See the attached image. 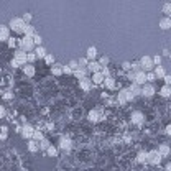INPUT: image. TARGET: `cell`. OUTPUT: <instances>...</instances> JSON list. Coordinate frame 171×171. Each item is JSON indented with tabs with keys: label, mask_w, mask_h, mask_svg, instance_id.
Here are the masks:
<instances>
[{
	"label": "cell",
	"mask_w": 171,
	"mask_h": 171,
	"mask_svg": "<svg viewBox=\"0 0 171 171\" xmlns=\"http://www.w3.org/2000/svg\"><path fill=\"white\" fill-rule=\"evenodd\" d=\"M25 25H26V23L21 20V16H15V18L10 20L8 28H10V30H13V33H23Z\"/></svg>",
	"instance_id": "obj_1"
},
{
	"label": "cell",
	"mask_w": 171,
	"mask_h": 171,
	"mask_svg": "<svg viewBox=\"0 0 171 171\" xmlns=\"http://www.w3.org/2000/svg\"><path fill=\"white\" fill-rule=\"evenodd\" d=\"M127 76H128V79H130V81H132V82H133V79H135V72H132V71H128V74H127Z\"/></svg>",
	"instance_id": "obj_53"
},
{
	"label": "cell",
	"mask_w": 171,
	"mask_h": 171,
	"mask_svg": "<svg viewBox=\"0 0 171 171\" xmlns=\"http://www.w3.org/2000/svg\"><path fill=\"white\" fill-rule=\"evenodd\" d=\"M102 84H104L107 89H113V87H115V79H113L112 76L104 77V82H102Z\"/></svg>",
	"instance_id": "obj_26"
},
{
	"label": "cell",
	"mask_w": 171,
	"mask_h": 171,
	"mask_svg": "<svg viewBox=\"0 0 171 171\" xmlns=\"http://www.w3.org/2000/svg\"><path fill=\"white\" fill-rule=\"evenodd\" d=\"M132 72H138V71H141V66H140V62L136 61V62H132V69H130Z\"/></svg>",
	"instance_id": "obj_43"
},
{
	"label": "cell",
	"mask_w": 171,
	"mask_h": 171,
	"mask_svg": "<svg viewBox=\"0 0 171 171\" xmlns=\"http://www.w3.org/2000/svg\"><path fill=\"white\" fill-rule=\"evenodd\" d=\"M7 43H8V46H10V48H15V46H16L15 38H8V39H7Z\"/></svg>",
	"instance_id": "obj_47"
},
{
	"label": "cell",
	"mask_w": 171,
	"mask_h": 171,
	"mask_svg": "<svg viewBox=\"0 0 171 171\" xmlns=\"http://www.w3.org/2000/svg\"><path fill=\"white\" fill-rule=\"evenodd\" d=\"M18 46H20L21 51H25V53H30V51L35 49V43H33V38L23 36V38H21L20 41H18Z\"/></svg>",
	"instance_id": "obj_2"
},
{
	"label": "cell",
	"mask_w": 171,
	"mask_h": 171,
	"mask_svg": "<svg viewBox=\"0 0 171 171\" xmlns=\"http://www.w3.org/2000/svg\"><path fill=\"white\" fill-rule=\"evenodd\" d=\"M122 67H123L125 71H130V69H132V62H128V61H123Z\"/></svg>",
	"instance_id": "obj_46"
},
{
	"label": "cell",
	"mask_w": 171,
	"mask_h": 171,
	"mask_svg": "<svg viewBox=\"0 0 171 171\" xmlns=\"http://www.w3.org/2000/svg\"><path fill=\"white\" fill-rule=\"evenodd\" d=\"M7 138V127H2V133H0V140Z\"/></svg>",
	"instance_id": "obj_50"
},
{
	"label": "cell",
	"mask_w": 171,
	"mask_h": 171,
	"mask_svg": "<svg viewBox=\"0 0 171 171\" xmlns=\"http://www.w3.org/2000/svg\"><path fill=\"white\" fill-rule=\"evenodd\" d=\"M23 72H25V76L33 77V76H35V66L30 64V62H26V64L23 66Z\"/></svg>",
	"instance_id": "obj_18"
},
{
	"label": "cell",
	"mask_w": 171,
	"mask_h": 171,
	"mask_svg": "<svg viewBox=\"0 0 171 171\" xmlns=\"http://www.w3.org/2000/svg\"><path fill=\"white\" fill-rule=\"evenodd\" d=\"M133 94L130 92L128 89H120L118 90V95H117V100H118V104H127V102L130 100H133Z\"/></svg>",
	"instance_id": "obj_3"
},
{
	"label": "cell",
	"mask_w": 171,
	"mask_h": 171,
	"mask_svg": "<svg viewBox=\"0 0 171 171\" xmlns=\"http://www.w3.org/2000/svg\"><path fill=\"white\" fill-rule=\"evenodd\" d=\"M133 82L135 84H138V86H143L146 82V72L145 71H138V72H135V79H133Z\"/></svg>",
	"instance_id": "obj_13"
},
{
	"label": "cell",
	"mask_w": 171,
	"mask_h": 171,
	"mask_svg": "<svg viewBox=\"0 0 171 171\" xmlns=\"http://www.w3.org/2000/svg\"><path fill=\"white\" fill-rule=\"evenodd\" d=\"M13 59L18 62L20 66H25L26 64V53H25V51H21V49H16L15 54H13Z\"/></svg>",
	"instance_id": "obj_9"
},
{
	"label": "cell",
	"mask_w": 171,
	"mask_h": 171,
	"mask_svg": "<svg viewBox=\"0 0 171 171\" xmlns=\"http://www.w3.org/2000/svg\"><path fill=\"white\" fill-rule=\"evenodd\" d=\"M158 25H159L161 30H169V28H171V18H169V16H163V18L158 21Z\"/></svg>",
	"instance_id": "obj_16"
},
{
	"label": "cell",
	"mask_w": 171,
	"mask_h": 171,
	"mask_svg": "<svg viewBox=\"0 0 171 171\" xmlns=\"http://www.w3.org/2000/svg\"><path fill=\"white\" fill-rule=\"evenodd\" d=\"M92 81H90L89 77H82V79H79V87H81L84 92H89L90 89H92Z\"/></svg>",
	"instance_id": "obj_11"
},
{
	"label": "cell",
	"mask_w": 171,
	"mask_h": 171,
	"mask_svg": "<svg viewBox=\"0 0 171 171\" xmlns=\"http://www.w3.org/2000/svg\"><path fill=\"white\" fill-rule=\"evenodd\" d=\"M28 151L36 153V151H38V141H35V140L30 138V141H28Z\"/></svg>",
	"instance_id": "obj_31"
},
{
	"label": "cell",
	"mask_w": 171,
	"mask_h": 171,
	"mask_svg": "<svg viewBox=\"0 0 171 171\" xmlns=\"http://www.w3.org/2000/svg\"><path fill=\"white\" fill-rule=\"evenodd\" d=\"M20 132H21V136H23V138H31V135H33V132H35V128H33L30 123H25L23 127L20 128Z\"/></svg>",
	"instance_id": "obj_12"
},
{
	"label": "cell",
	"mask_w": 171,
	"mask_h": 171,
	"mask_svg": "<svg viewBox=\"0 0 171 171\" xmlns=\"http://www.w3.org/2000/svg\"><path fill=\"white\" fill-rule=\"evenodd\" d=\"M67 66H69V69H71V71H76L77 67H79V64H77V59H71L69 62H67Z\"/></svg>",
	"instance_id": "obj_38"
},
{
	"label": "cell",
	"mask_w": 171,
	"mask_h": 171,
	"mask_svg": "<svg viewBox=\"0 0 171 171\" xmlns=\"http://www.w3.org/2000/svg\"><path fill=\"white\" fill-rule=\"evenodd\" d=\"M158 153L161 155V158H166V156H169V145H166V143L159 145V146H158Z\"/></svg>",
	"instance_id": "obj_22"
},
{
	"label": "cell",
	"mask_w": 171,
	"mask_h": 171,
	"mask_svg": "<svg viewBox=\"0 0 171 171\" xmlns=\"http://www.w3.org/2000/svg\"><path fill=\"white\" fill-rule=\"evenodd\" d=\"M59 148L62 151H69L71 148H72V141L69 136H61L59 138Z\"/></svg>",
	"instance_id": "obj_8"
},
{
	"label": "cell",
	"mask_w": 171,
	"mask_h": 171,
	"mask_svg": "<svg viewBox=\"0 0 171 171\" xmlns=\"http://www.w3.org/2000/svg\"><path fill=\"white\" fill-rule=\"evenodd\" d=\"M20 171H28L26 168H20Z\"/></svg>",
	"instance_id": "obj_56"
},
{
	"label": "cell",
	"mask_w": 171,
	"mask_h": 171,
	"mask_svg": "<svg viewBox=\"0 0 171 171\" xmlns=\"http://www.w3.org/2000/svg\"><path fill=\"white\" fill-rule=\"evenodd\" d=\"M89 120L90 122H99V120H102L104 118V115H102V109H92L89 112Z\"/></svg>",
	"instance_id": "obj_10"
},
{
	"label": "cell",
	"mask_w": 171,
	"mask_h": 171,
	"mask_svg": "<svg viewBox=\"0 0 171 171\" xmlns=\"http://www.w3.org/2000/svg\"><path fill=\"white\" fill-rule=\"evenodd\" d=\"M136 161H138V163H146V151H138V155H136Z\"/></svg>",
	"instance_id": "obj_33"
},
{
	"label": "cell",
	"mask_w": 171,
	"mask_h": 171,
	"mask_svg": "<svg viewBox=\"0 0 171 171\" xmlns=\"http://www.w3.org/2000/svg\"><path fill=\"white\" fill-rule=\"evenodd\" d=\"M5 113H7L5 107H3V105H0V118H3V117H5Z\"/></svg>",
	"instance_id": "obj_52"
},
{
	"label": "cell",
	"mask_w": 171,
	"mask_h": 171,
	"mask_svg": "<svg viewBox=\"0 0 171 171\" xmlns=\"http://www.w3.org/2000/svg\"><path fill=\"white\" fill-rule=\"evenodd\" d=\"M87 67H77L76 71H72V74L76 76L77 79H82V77H87Z\"/></svg>",
	"instance_id": "obj_19"
},
{
	"label": "cell",
	"mask_w": 171,
	"mask_h": 171,
	"mask_svg": "<svg viewBox=\"0 0 171 171\" xmlns=\"http://www.w3.org/2000/svg\"><path fill=\"white\" fill-rule=\"evenodd\" d=\"M163 79H164V86H169L171 84V76H169V74H164Z\"/></svg>",
	"instance_id": "obj_49"
},
{
	"label": "cell",
	"mask_w": 171,
	"mask_h": 171,
	"mask_svg": "<svg viewBox=\"0 0 171 171\" xmlns=\"http://www.w3.org/2000/svg\"><path fill=\"white\" fill-rule=\"evenodd\" d=\"M155 86L150 84V82H145L141 86V97H153L155 95Z\"/></svg>",
	"instance_id": "obj_7"
},
{
	"label": "cell",
	"mask_w": 171,
	"mask_h": 171,
	"mask_svg": "<svg viewBox=\"0 0 171 171\" xmlns=\"http://www.w3.org/2000/svg\"><path fill=\"white\" fill-rule=\"evenodd\" d=\"M95 58H97V48H95V46H89L87 51H86V59H87V61H94Z\"/></svg>",
	"instance_id": "obj_15"
},
{
	"label": "cell",
	"mask_w": 171,
	"mask_h": 171,
	"mask_svg": "<svg viewBox=\"0 0 171 171\" xmlns=\"http://www.w3.org/2000/svg\"><path fill=\"white\" fill-rule=\"evenodd\" d=\"M100 74H102V76H104V77H109V76H110V69H109V67H107V66L100 67Z\"/></svg>",
	"instance_id": "obj_44"
},
{
	"label": "cell",
	"mask_w": 171,
	"mask_h": 171,
	"mask_svg": "<svg viewBox=\"0 0 171 171\" xmlns=\"http://www.w3.org/2000/svg\"><path fill=\"white\" fill-rule=\"evenodd\" d=\"M153 74H155V77H156V79H163V76L166 74V69H164L163 66H156V67H155V71H153Z\"/></svg>",
	"instance_id": "obj_24"
},
{
	"label": "cell",
	"mask_w": 171,
	"mask_h": 171,
	"mask_svg": "<svg viewBox=\"0 0 171 171\" xmlns=\"http://www.w3.org/2000/svg\"><path fill=\"white\" fill-rule=\"evenodd\" d=\"M48 146H49V140H48V138H44V136H43V138L38 141V150L46 151V148H48Z\"/></svg>",
	"instance_id": "obj_28"
},
{
	"label": "cell",
	"mask_w": 171,
	"mask_h": 171,
	"mask_svg": "<svg viewBox=\"0 0 171 171\" xmlns=\"http://www.w3.org/2000/svg\"><path fill=\"white\" fill-rule=\"evenodd\" d=\"M10 64H12V67H20V64H18L15 59H12V62H10Z\"/></svg>",
	"instance_id": "obj_54"
},
{
	"label": "cell",
	"mask_w": 171,
	"mask_h": 171,
	"mask_svg": "<svg viewBox=\"0 0 171 171\" xmlns=\"http://www.w3.org/2000/svg\"><path fill=\"white\" fill-rule=\"evenodd\" d=\"M51 72H53V76H61V74H62V64L54 62V64L51 66Z\"/></svg>",
	"instance_id": "obj_23"
},
{
	"label": "cell",
	"mask_w": 171,
	"mask_h": 171,
	"mask_svg": "<svg viewBox=\"0 0 171 171\" xmlns=\"http://www.w3.org/2000/svg\"><path fill=\"white\" fill-rule=\"evenodd\" d=\"M33 43H35V46H41V43H43V38H41V36H39L38 33H36V35L33 36Z\"/></svg>",
	"instance_id": "obj_39"
},
{
	"label": "cell",
	"mask_w": 171,
	"mask_h": 171,
	"mask_svg": "<svg viewBox=\"0 0 171 171\" xmlns=\"http://www.w3.org/2000/svg\"><path fill=\"white\" fill-rule=\"evenodd\" d=\"M3 99H5V100H12V99H13V92H5V94H3Z\"/></svg>",
	"instance_id": "obj_51"
},
{
	"label": "cell",
	"mask_w": 171,
	"mask_h": 171,
	"mask_svg": "<svg viewBox=\"0 0 171 171\" xmlns=\"http://www.w3.org/2000/svg\"><path fill=\"white\" fill-rule=\"evenodd\" d=\"M166 135H171V127H169V125L166 127Z\"/></svg>",
	"instance_id": "obj_55"
},
{
	"label": "cell",
	"mask_w": 171,
	"mask_h": 171,
	"mask_svg": "<svg viewBox=\"0 0 171 171\" xmlns=\"http://www.w3.org/2000/svg\"><path fill=\"white\" fill-rule=\"evenodd\" d=\"M41 138H43V132H39V130H35V132H33V135H31V140L39 141Z\"/></svg>",
	"instance_id": "obj_36"
},
{
	"label": "cell",
	"mask_w": 171,
	"mask_h": 171,
	"mask_svg": "<svg viewBox=\"0 0 171 171\" xmlns=\"http://www.w3.org/2000/svg\"><path fill=\"white\" fill-rule=\"evenodd\" d=\"M86 67H87V71H89V72H99L102 66L99 64L97 61H89V62H87V66H86Z\"/></svg>",
	"instance_id": "obj_17"
},
{
	"label": "cell",
	"mask_w": 171,
	"mask_h": 171,
	"mask_svg": "<svg viewBox=\"0 0 171 171\" xmlns=\"http://www.w3.org/2000/svg\"><path fill=\"white\" fill-rule=\"evenodd\" d=\"M10 38V28L7 25H0V41H7Z\"/></svg>",
	"instance_id": "obj_14"
},
{
	"label": "cell",
	"mask_w": 171,
	"mask_h": 171,
	"mask_svg": "<svg viewBox=\"0 0 171 171\" xmlns=\"http://www.w3.org/2000/svg\"><path fill=\"white\" fill-rule=\"evenodd\" d=\"M128 90L133 94V97H138V95H141V86L135 84V82H132V86L128 87Z\"/></svg>",
	"instance_id": "obj_20"
},
{
	"label": "cell",
	"mask_w": 171,
	"mask_h": 171,
	"mask_svg": "<svg viewBox=\"0 0 171 171\" xmlns=\"http://www.w3.org/2000/svg\"><path fill=\"white\" fill-rule=\"evenodd\" d=\"M163 13H164V16H169V13H171V3L169 2L163 3Z\"/></svg>",
	"instance_id": "obj_35"
},
{
	"label": "cell",
	"mask_w": 171,
	"mask_h": 171,
	"mask_svg": "<svg viewBox=\"0 0 171 171\" xmlns=\"http://www.w3.org/2000/svg\"><path fill=\"white\" fill-rule=\"evenodd\" d=\"M87 59H86V58H79L77 59V64H79V67H86V66H87Z\"/></svg>",
	"instance_id": "obj_45"
},
{
	"label": "cell",
	"mask_w": 171,
	"mask_h": 171,
	"mask_svg": "<svg viewBox=\"0 0 171 171\" xmlns=\"http://www.w3.org/2000/svg\"><path fill=\"white\" fill-rule=\"evenodd\" d=\"M44 62H46V64H49V66H53L54 64V62H56V59H54V54L53 53H46V54H44Z\"/></svg>",
	"instance_id": "obj_30"
},
{
	"label": "cell",
	"mask_w": 171,
	"mask_h": 171,
	"mask_svg": "<svg viewBox=\"0 0 171 171\" xmlns=\"http://www.w3.org/2000/svg\"><path fill=\"white\" fill-rule=\"evenodd\" d=\"M156 81V77H155V74H153L151 71L150 72H146V82H150V84H153Z\"/></svg>",
	"instance_id": "obj_41"
},
{
	"label": "cell",
	"mask_w": 171,
	"mask_h": 171,
	"mask_svg": "<svg viewBox=\"0 0 171 171\" xmlns=\"http://www.w3.org/2000/svg\"><path fill=\"white\" fill-rule=\"evenodd\" d=\"M138 62L141 66V71H145V72H150L153 67H155V64H153V61H151V56H143Z\"/></svg>",
	"instance_id": "obj_4"
},
{
	"label": "cell",
	"mask_w": 171,
	"mask_h": 171,
	"mask_svg": "<svg viewBox=\"0 0 171 171\" xmlns=\"http://www.w3.org/2000/svg\"><path fill=\"white\" fill-rule=\"evenodd\" d=\"M151 61H153V64H155V66H161L163 58L159 54H155V56H151Z\"/></svg>",
	"instance_id": "obj_37"
},
{
	"label": "cell",
	"mask_w": 171,
	"mask_h": 171,
	"mask_svg": "<svg viewBox=\"0 0 171 171\" xmlns=\"http://www.w3.org/2000/svg\"><path fill=\"white\" fill-rule=\"evenodd\" d=\"M62 74H72V71L69 69V66H67V64H62Z\"/></svg>",
	"instance_id": "obj_48"
},
{
	"label": "cell",
	"mask_w": 171,
	"mask_h": 171,
	"mask_svg": "<svg viewBox=\"0 0 171 171\" xmlns=\"http://www.w3.org/2000/svg\"><path fill=\"white\" fill-rule=\"evenodd\" d=\"M132 123L133 125H136V127H141L143 125V122H145V115H143V112L141 110H135V112H132Z\"/></svg>",
	"instance_id": "obj_6"
},
{
	"label": "cell",
	"mask_w": 171,
	"mask_h": 171,
	"mask_svg": "<svg viewBox=\"0 0 171 171\" xmlns=\"http://www.w3.org/2000/svg\"><path fill=\"white\" fill-rule=\"evenodd\" d=\"M159 95H161V97H169V95H171V87H169V86H163V87L161 89H159Z\"/></svg>",
	"instance_id": "obj_29"
},
{
	"label": "cell",
	"mask_w": 171,
	"mask_h": 171,
	"mask_svg": "<svg viewBox=\"0 0 171 171\" xmlns=\"http://www.w3.org/2000/svg\"><path fill=\"white\" fill-rule=\"evenodd\" d=\"M90 81H92V84H102L104 82V76L100 74V71L99 72H92V79H90Z\"/></svg>",
	"instance_id": "obj_25"
},
{
	"label": "cell",
	"mask_w": 171,
	"mask_h": 171,
	"mask_svg": "<svg viewBox=\"0 0 171 171\" xmlns=\"http://www.w3.org/2000/svg\"><path fill=\"white\" fill-rule=\"evenodd\" d=\"M97 62H99V64H100L102 67H104V66H107V64L110 62V58H109V56H105V54H104V56H100V58H99V61H97Z\"/></svg>",
	"instance_id": "obj_32"
},
{
	"label": "cell",
	"mask_w": 171,
	"mask_h": 171,
	"mask_svg": "<svg viewBox=\"0 0 171 171\" xmlns=\"http://www.w3.org/2000/svg\"><path fill=\"white\" fill-rule=\"evenodd\" d=\"M35 59H36V56H35V53H33V51L26 53V62H30V64H31V62L35 61Z\"/></svg>",
	"instance_id": "obj_42"
},
{
	"label": "cell",
	"mask_w": 171,
	"mask_h": 171,
	"mask_svg": "<svg viewBox=\"0 0 171 171\" xmlns=\"http://www.w3.org/2000/svg\"><path fill=\"white\" fill-rule=\"evenodd\" d=\"M31 18H33V15L30 13V12H26V13H23V16H21V20H23L25 21V23L28 25V23H30V21H31Z\"/></svg>",
	"instance_id": "obj_40"
},
{
	"label": "cell",
	"mask_w": 171,
	"mask_h": 171,
	"mask_svg": "<svg viewBox=\"0 0 171 171\" xmlns=\"http://www.w3.org/2000/svg\"><path fill=\"white\" fill-rule=\"evenodd\" d=\"M46 153H48L49 156H56V155H58V148L53 146V145H49V146L46 148Z\"/></svg>",
	"instance_id": "obj_34"
},
{
	"label": "cell",
	"mask_w": 171,
	"mask_h": 171,
	"mask_svg": "<svg viewBox=\"0 0 171 171\" xmlns=\"http://www.w3.org/2000/svg\"><path fill=\"white\" fill-rule=\"evenodd\" d=\"M23 35H25V36H30V38H33V36L36 35L35 26H31L30 23H28V25H25V28H23Z\"/></svg>",
	"instance_id": "obj_21"
},
{
	"label": "cell",
	"mask_w": 171,
	"mask_h": 171,
	"mask_svg": "<svg viewBox=\"0 0 171 171\" xmlns=\"http://www.w3.org/2000/svg\"><path fill=\"white\" fill-rule=\"evenodd\" d=\"M159 161H161V155L158 153V150H151L146 153V163L150 164H159Z\"/></svg>",
	"instance_id": "obj_5"
},
{
	"label": "cell",
	"mask_w": 171,
	"mask_h": 171,
	"mask_svg": "<svg viewBox=\"0 0 171 171\" xmlns=\"http://www.w3.org/2000/svg\"><path fill=\"white\" fill-rule=\"evenodd\" d=\"M33 53H35L36 59H38V58H44V54H46L48 51L44 49V46H36V48H35V51H33Z\"/></svg>",
	"instance_id": "obj_27"
}]
</instances>
